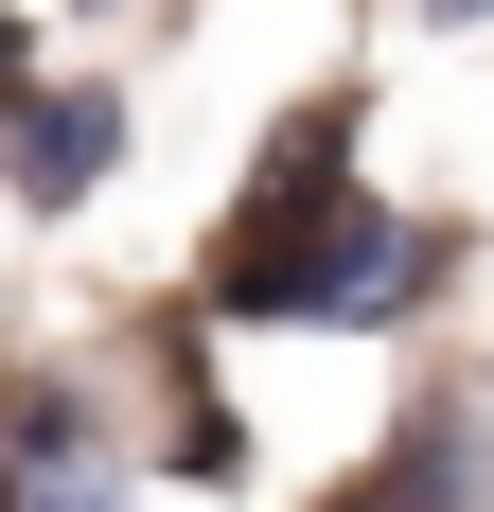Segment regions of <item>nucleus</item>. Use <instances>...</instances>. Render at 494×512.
Returning a JSON list of instances; mask_svg holds the SVG:
<instances>
[{"instance_id": "f257e3e1", "label": "nucleus", "mask_w": 494, "mask_h": 512, "mask_svg": "<svg viewBox=\"0 0 494 512\" xmlns=\"http://www.w3.org/2000/svg\"><path fill=\"white\" fill-rule=\"evenodd\" d=\"M0 512H106V442L53 407V389L0 407Z\"/></svg>"}, {"instance_id": "f03ea898", "label": "nucleus", "mask_w": 494, "mask_h": 512, "mask_svg": "<svg viewBox=\"0 0 494 512\" xmlns=\"http://www.w3.org/2000/svg\"><path fill=\"white\" fill-rule=\"evenodd\" d=\"M106 177V106H36L18 124V195H89Z\"/></svg>"}]
</instances>
